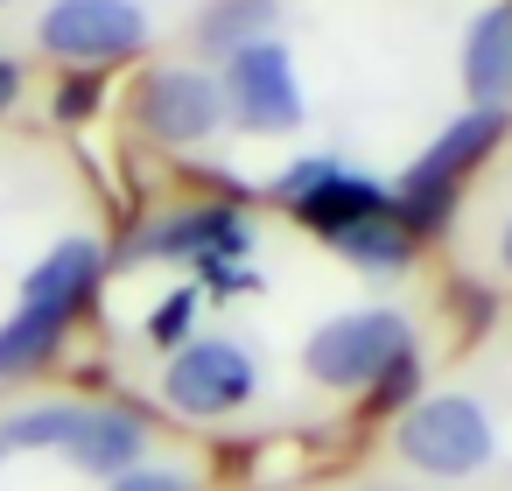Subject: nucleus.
<instances>
[{"instance_id": "nucleus-13", "label": "nucleus", "mask_w": 512, "mask_h": 491, "mask_svg": "<svg viewBox=\"0 0 512 491\" xmlns=\"http://www.w3.org/2000/svg\"><path fill=\"white\" fill-rule=\"evenodd\" d=\"M274 29H281V0H204L190 22V50L204 64H225L246 43H267Z\"/></svg>"}, {"instance_id": "nucleus-1", "label": "nucleus", "mask_w": 512, "mask_h": 491, "mask_svg": "<svg viewBox=\"0 0 512 491\" xmlns=\"http://www.w3.org/2000/svg\"><path fill=\"white\" fill-rule=\"evenodd\" d=\"M106 267H113L106 239L71 232V239H57V246L22 274V295H15L8 323H0V379H36V372L64 351L71 323L99 302Z\"/></svg>"}, {"instance_id": "nucleus-3", "label": "nucleus", "mask_w": 512, "mask_h": 491, "mask_svg": "<svg viewBox=\"0 0 512 491\" xmlns=\"http://www.w3.org/2000/svg\"><path fill=\"white\" fill-rule=\"evenodd\" d=\"M302 379L323 393H358L379 407H407L421 386V337L400 309H344L309 330Z\"/></svg>"}, {"instance_id": "nucleus-20", "label": "nucleus", "mask_w": 512, "mask_h": 491, "mask_svg": "<svg viewBox=\"0 0 512 491\" xmlns=\"http://www.w3.org/2000/svg\"><path fill=\"white\" fill-rule=\"evenodd\" d=\"M358 491H393V484H358Z\"/></svg>"}, {"instance_id": "nucleus-14", "label": "nucleus", "mask_w": 512, "mask_h": 491, "mask_svg": "<svg viewBox=\"0 0 512 491\" xmlns=\"http://www.w3.org/2000/svg\"><path fill=\"white\" fill-rule=\"evenodd\" d=\"M330 246L358 267V274H372V281H393V274H407V260L421 253V239H414V225L386 204V211H372V218H351L344 232H330Z\"/></svg>"}, {"instance_id": "nucleus-12", "label": "nucleus", "mask_w": 512, "mask_h": 491, "mask_svg": "<svg viewBox=\"0 0 512 491\" xmlns=\"http://www.w3.org/2000/svg\"><path fill=\"white\" fill-rule=\"evenodd\" d=\"M463 99L491 113L512 106V0H491L463 29Z\"/></svg>"}, {"instance_id": "nucleus-9", "label": "nucleus", "mask_w": 512, "mask_h": 491, "mask_svg": "<svg viewBox=\"0 0 512 491\" xmlns=\"http://www.w3.org/2000/svg\"><path fill=\"white\" fill-rule=\"evenodd\" d=\"M218 85H225V113L239 134H260V141H281L309 120V99H302V78H295V57L281 36L267 43H246L239 57L218 64Z\"/></svg>"}, {"instance_id": "nucleus-16", "label": "nucleus", "mask_w": 512, "mask_h": 491, "mask_svg": "<svg viewBox=\"0 0 512 491\" xmlns=\"http://www.w3.org/2000/svg\"><path fill=\"white\" fill-rule=\"evenodd\" d=\"M99 99H106V78H92V71H64L57 92H50V113H57L64 127H85V120L99 113Z\"/></svg>"}, {"instance_id": "nucleus-5", "label": "nucleus", "mask_w": 512, "mask_h": 491, "mask_svg": "<svg viewBox=\"0 0 512 491\" xmlns=\"http://www.w3.org/2000/svg\"><path fill=\"white\" fill-rule=\"evenodd\" d=\"M155 400L176 414V421H232L260 400V351L246 337H190L183 351L162 358L155 372Z\"/></svg>"}, {"instance_id": "nucleus-17", "label": "nucleus", "mask_w": 512, "mask_h": 491, "mask_svg": "<svg viewBox=\"0 0 512 491\" xmlns=\"http://www.w3.org/2000/svg\"><path fill=\"white\" fill-rule=\"evenodd\" d=\"M106 491H197V470H183V463H134V470H120Z\"/></svg>"}, {"instance_id": "nucleus-4", "label": "nucleus", "mask_w": 512, "mask_h": 491, "mask_svg": "<svg viewBox=\"0 0 512 491\" xmlns=\"http://www.w3.org/2000/svg\"><path fill=\"white\" fill-rule=\"evenodd\" d=\"M393 456L428 484H463L498 463V428L477 393H421L393 421Z\"/></svg>"}, {"instance_id": "nucleus-6", "label": "nucleus", "mask_w": 512, "mask_h": 491, "mask_svg": "<svg viewBox=\"0 0 512 491\" xmlns=\"http://www.w3.org/2000/svg\"><path fill=\"white\" fill-rule=\"evenodd\" d=\"M127 120H134L141 141H155V148H169V155L211 148V141L232 127L218 71H211V64H190V57H183V64H148V71L134 78V92H127Z\"/></svg>"}, {"instance_id": "nucleus-11", "label": "nucleus", "mask_w": 512, "mask_h": 491, "mask_svg": "<svg viewBox=\"0 0 512 491\" xmlns=\"http://www.w3.org/2000/svg\"><path fill=\"white\" fill-rule=\"evenodd\" d=\"M274 204H288L309 232H344L351 218H372V211H386L393 197L372 183V176H358V169H344L337 155H302V162H288L281 176H274Z\"/></svg>"}, {"instance_id": "nucleus-15", "label": "nucleus", "mask_w": 512, "mask_h": 491, "mask_svg": "<svg viewBox=\"0 0 512 491\" xmlns=\"http://www.w3.org/2000/svg\"><path fill=\"white\" fill-rule=\"evenodd\" d=\"M197 309H204V288H176L169 302H155L148 309V344L155 351H183L190 330H197Z\"/></svg>"}, {"instance_id": "nucleus-7", "label": "nucleus", "mask_w": 512, "mask_h": 491, "mask_svg": "<svg viewBox=\"0 0 512 491\" xmlns=\"http://www.w3.org/2000/svg\"><path fill=\"white\" fill-rule=\"evenodd\" d=\"M155 43V15L141 0H50L36 15V50L57 64V71H120L134 57H148Z\"/></svg>"}, {"instance_id": "nucleus-8", "label": "nucleus", "mask_w": 512, "mask_h": 491, "mask_svg": "<svg viewBox=\"0 0 512 491\" xmlns=\"http://www.w3.org/2000/svg\"><path fill=\"white\" fill-rule=\"evenodd\" d=\"M512 134V120L505 113H491V106H470V113H456L421 155H414V169H407V183H400V218L414 225V239L421 232H435L449 211H456V190L498 155V141Z\"/></svg>"}, {"instance_id": "nucleus-18", "label": "nucleus", "mask_w": 512, "mask_h": 491, "mask_svg": "<svg viewBox=\"0 0 512 491\" xmlns=\"http://www.w3.org/2000/svg\"><path fill=\"white\" fill-rule=\"evenodd\" d=\"M22 92H29L22 64H15V57H0V113H15V106H22Z\"/></svg>"}, {"instance_id": "nucleus-2", "label": "nucleus", "mask_w": 512, "mask_h": 491, "mask_svg": "<svg viewBox=\"0 0 512 491\" xmlns=\"http://www.w3.org/2000/svg\"><path fill=\"white\" fill-rule=\"evenodd\" d=\"M15 449H50L71 470L113 484L120 470L155 456V421L127 400H71V393H43V400H15L0 414V456Z\"/></svg>"}, {"instance_id": "nucleus-10", "label": "nucleus", "mask_w": 512, "mask_h": 491, "mask_svg": "<svg viewBox=\"0 0 512 491\" xmlns=\"http://www.w3.org/2000/svg\"><path fill=\"white\" fill-rule=\"evenodd\" d=\"M127 260H169V267H232V260H253V218L239 204H176V211H155L127 246Z\"/></svg>"}, {"instance_id": "nucleus-21", "label": "nucleus", "mask_w": 512, "mask_h": 491, "mask_svg": "<svg viewBox=\"0 0 512 491\" xmlns=\"http://www.w3.org/2000/svg\"><path fill=\"white\" fill-rule=\"evenodd\" d=\"M8 8H22V0H0V15H8Z\"/></svg>"}, {"instance_id": "nucleus-19", "label": "nucleus", "mask_w": 512, "mask_h": 491, "mask_svg": "<svg viewBox=\"0 0 512 491\" xmlns=\"http://www.w3.org/2000/svg\"><path fill=\"white\" fill-rule=\"evenodd\" d=\"M491 260H498V281H512V211L498 218V239H491Z\"/></svg>"}]
</instances>
